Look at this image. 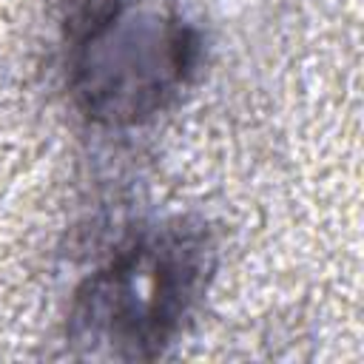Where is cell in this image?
I'll use <instances>...</instances> for the list:
<instances>
[{
	"mask_svg": "<svg viewBox=\"0 0 364 364\" xmlns=\"http://www.w3.org/2000/svg\"><path fill=\"white\" fill-rule=\"evenodd\" d=\"M210 273L202 230L165 228L128 245L85 282L71 313V338L117 358H154L179 330Z\"/></svg>",
	"mask_w": 364,
	"mask_h": 364,
	"instance_id": "cell-1",
	"label": "cell"
},
{
	"mask_svg": "<svg viewBox=\"0 0 364 364\" xmlns=\"http://www.w3.org/2000/svg\"><path fill=\"white\" fill-rule=\"evenodd\" d=\"M91 23L74 63V88L88 117L134 122L182 85L196 51L185 26L156 11H128L122 0Z\"/></svg>",
	"mask_w": 364,
	"mask_h": 364,
	"instance_id": "cell-2",
	"label": "cell"
}]
</instances>
